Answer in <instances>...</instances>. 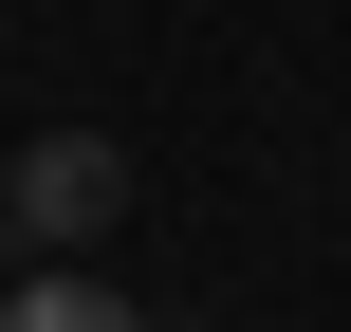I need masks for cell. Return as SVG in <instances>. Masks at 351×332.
Returning <instances> with one entry per match:
<instances>
[{
	"label": "cell",
	"instance_id": "6da1fadb",
	"mask_svg": "<svg viewBox=\"0 0 351 332\" xmlns=\"http://www.w3.org/2000/svg\"><path fill=\"white\" fill-rule=\"evenodd\" d=\"M0 222H19L37 259H74V240H111V222H130V148H111V129H37V148L0 166Z\"/></svg>",
	"mask_w": 351,
	"mask_h": 332
},
{
	"label": "cell",
	"instance_id": "7a4b0ae2",
	"mask_svg": "<svg viewBox=\"0 0 351 332\" xmlns=\"http://www.w3.org/2000/svg\"><path fill=\"white\" fill-rule=\"evenodd\" d=\"M0 332H148L111 277H74V259H37V296H0Z\"/></svg>",
	"mask_w": 351,
	"mask_h": 332
},
{
	"label": "cell",
	"instance_id": "3957f363",
	"mask_svg": "<svg viewBox=\"0 0 351 332\" xmlns=\"http://www.w3.org/2000/svg\"><path fill=\"white\" fill-rule=\"evenodd\" d=\"M0 166H19V148H0Z\"/></svg>",
	"mask_w": 351,
	"mask_h": 332
}]
</instances>
